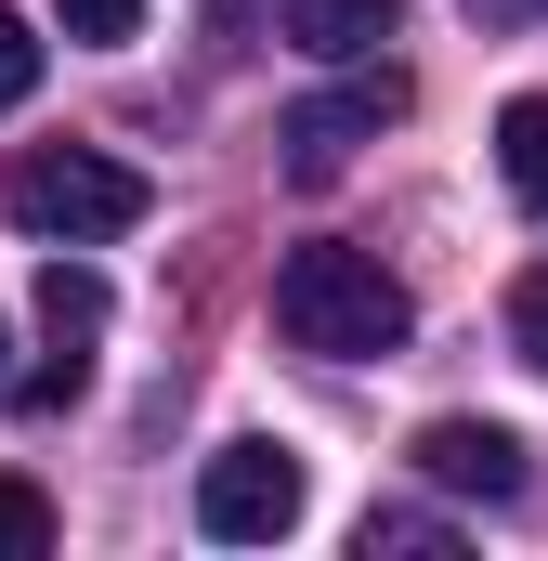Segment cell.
<instances>
[{"instance_id":"cell-1","label":"cell","mask_w":548,"mask_h":561,"mask_svg":"<svg viewBox=\"0 0 548 561\" xmlns=\"http://www.w3.org/2000/svg\"><path fill=\"white\" fill-rule=\"evenodd\" d=\"M274 327H287V353L366 366V353L406 340V287L379 275L366 249H287V262H274Z\"/></svg>"},{"instance_id":"cell-2","label":"cell","mask_w":548,"mask_h":561,"mask_svg":"<svg viewBox=\"0 0 548 561\" xmlns=\"http://www.w3.org/2000/svg\"><path fill=\"white\" fill-rule=\"evenodd\" d=\"M0 209L26 236H53V249H105V236H132L157 196H144V170H118L105 144H26L0 170Z\"/></svg>"},{"instance_id":"cell-3","label":"cell","mask_w":548,"mask_h":561,"mask_svg":"<svg viewBox=\"0 0 548 561\" xmlns=\"http://www.w3.org/2000/svg\"><path fill=\"white\" fill-rule=\"evenodd\" d=\"M300 510H313V470H300L287 444H262V431H249V444H222V457L196 470V523H209L222 549H274Z\"/></svg>"},{"instance_id":"cell-4","label":"cell","mask_w":548,"mask_h":561,"mask_svg":"<svg viewBox=\"0 0 548 561\" xmlns=\"http://www.w3.org/2000/svg\"><path fill=\"white\" fill-rule=\"evenodd\" d=\"M379 118H406V79H392V66H379V79H353V92L287 105V170H300V183H327L353 144H379Z\"/></svg>"},{"instance_id":"cell-5","label":"cell","mask_w":548,"mask_h":561,"mask_svg":"<svg viewBox=\"0 0 548 561\" xmlns=\"http://www.w3.org/2000/svg\"><path fill=\"white\" fill-rule=\"evenodd\" d=\"M406 457L444 483V496H483V510H496V496H523V431H496V419H431Z\"/></svg>"},{"instance_id":"cell-6","label":"cell","mask_w":548,"mask_h":561,"mask_svg":"<svg viewBox=\"0 0 548 561\" xmlns=\"http://www.w3.org/2000/svg\"><path fill=\"white\" fill-rule=\"evenodd\" d=\"M274 39L313 53V66H353V53L392 39V0H274Z\"/></svg>"},{"instance_id":"cell-7","label":"cell","mask_w":548,"mask_h":561,"mask_svg":"<svg viewBox=\"0 0 548 561\" xmlns=\"http://www.w3.org/2000/svg\"><path fill=\"white\" fill-rule=\"evenodd\" d=\"M496 170H510L523 209H548V92H510L496 105Z\"/></svg>"},{"instance_id":"cell-8","label":"cell","mask_w":548,"mask_h":561,"mask_svg":"<svg viewBox=\"0 0 548 561\" xmlns=\"http://www.w3.org/2000/svg\"><path fill=\"white\" fill-rule=\"evenodd\" d=\"M79 392H92V340H53V353L13 379V405H39V419H53V405H79Z\"/></svg>"},{"instance_id":"cell-9","label":"cell","mask_w":548,"mask_h":561,"mask_svg":"<svg viewBox=\"0 0 548 561\" xmlns=\"http://www.w3.org/2000/svg\"><path fill=\"white\" fill-rule=\"evenodd\" d=\"M39 549H53V496L26 470H0V561H39Z\"/></svg>"},{"instance_id":"cell-10","label":"cell","mask_w":548,"mask_h":561,"mask_svg":"<svg viewBox=\"0 0 548 561\" xmlns=\"http://www.w3.org/2000/svg\"><path fill=\"white\" fill-rule=\"evenodd\" d=\"M53 13H66V39H92V53L144 39V0H53Z\"/></svg>"},{"instance_id":"cell-11","label":"cell","mask_w":548,"mask_h":561,"mask_svg":"<svg viewBox=\"0 0 548 561\" xmlns=\"http://www.w3.org/2000/svg\"><path fill=\"white\" fill-rule=\"evenodd\" d=\"M26 92H39V26H26V13H0V118H13Z\"/></svg>"},{"instance_id":"cell-12","label":"cell","mask_w":548,"mask_h":561,"mask_svg":"<svg viewBox=\"0 0 548 561\" xmlns=\"http://www.w3.org/2000/svg\"><path fill=\"white\" fill-rule=\"evenodd\" d=\"M510 340H523V366H548V262L510 287Z\"/></svg>"},{"instance_id":"cell-13","label":"cell","mask_w":548,"mask_h":561,"mask_svg":"<svg viewBox=\"0 0 548 561\" xmlns=\"http://www.w3.org/2000/svg\"><path fill=\"white\" fill-rule=\"evenodd\" d=\"M13 379H26V366H13V327H0V405H13Z\"/></svg>"}]
</instances>
